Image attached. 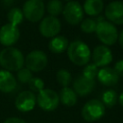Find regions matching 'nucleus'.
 <instances>
[{
    "label": "nucleus",
    "mask_w": 123,
    "mask_h": 123,
    "mask_svg": "<svg viewBox=\"0 0 123 123\" xmlns=\"http://www.w3.org/2000/svg\"><path fill=\"white\" fill-rule=\"evenodd\" d=\"M106 112V107L102 101L98 99H92L87 101L82 108L81 114L83 119L87 122H93L101 119Z\"/></svg>",
    "instance_id": "20e7f679"
},
{
    "label": "nucleus",
    "mask_w": 123,
    "mask_h": 123,
    "mask_svg": "<svg viewBox=\"0 0 123 123\" xmlns=\"http://www.w3.org/2000/svg\"><path fill=\"white\" fill-rule=\"evenodd\" d=\"M68 44V39L64 36H56L49 41L48 48L54 54H61L67 49Z\"/></svg>",
    "instance_id": "f3484780"
},
{
    "label": "nucleus",
    "mask_w": 123,
    "mask_h": 123,
    "mask_svg": "<svg viewBox=\"0 0 123 123\" xmlns=\"http://www.w3.org/2000/svg\"><path fill=\"white\" fill-rule=\"evenodd\" d=\"M3 4H5V6H10L11 4H12L14 2V0H1Z\"/></svg>",
    "instance_id": "7c9ffc66"
},
{
    "label": "nucleus",
    "mask_w": 123,
    "mask_h": 123,
    "mask_svg": "<svg viewBox=\"0 0 123 123\" xmlns=\"http://www.w3.org/2000/svg\"><path fill=\"white\" fill-rule=\"evenodd\" d=\"M37 104V96L31 90L21 91L15 98L14 105L16 110L21 112H28L34 110Z\"/></svg>",
    "instance_id": "9d476101"
},
{
    "label": "nucleus",
    "mask_w": 123,
    "mask_h": 123,
    "mask_svg": "<svg viewBox=\"0 0 123 123\" xmlns=\"http://www.w3.org/2000/svg\"><path fill=\"white\" fill-rule=\"evenodd\" d=\"M117 101H118V95L116 91L113 89L105 90L104 93L102 94V103L104 104L105 107L112 108L113 106H115Z\"/></svg>",
    "instance_id": "412c9836"
},
{
    "label": "nucleus",
    "mask_w": 123,
    "mask_h": 123,
    "mask_svg": "<svg viewBox=\"0 0 123 123\" xmlns=\"http://www.w3.org/2000/svg\"><path fill=\"white\" fill-rule=\"evenodd\" d=\"M69 61L78 66H85L91 58V51L86 43L82 40H74L68 44L66 49Z\"/></svg>",
    "instance_id": "f03ea898"
},
{
    "label": "nucleus",
    "mask_w": 123,
    "mask_h": 123,
    "mask_svg": "<svg viewBox=\"0 0 123 123\" xmlns=\"http://www.w3.org/2000/svg\"><path fill=\"white\" fill-rule=\"evenodd\" d=\"M56 78L58 83L63 87V86H68L72 81V76L71 73L66 70V69H59L57 74H56Z\"/></svg>",
    "instance_id": "5701e85b"
},
{
    "label": "nucleus",
    "mask_w": 123,
    "mask_h": 123,
    "mask_svg": "<svg viewBox=\"0 0 123 123\" xmlns=\"http://www.w3.org/2000/svg\"><path fill=\"white\" fill-rule=\"evenodd\" d=\"M24 60L22 52L15 47L9 46L0 51V65L10 72L21 69L24 65Z\"/></svg>",
    "instance_id": "f257e3e1"
},
{
    "label": "nucleus",
    "mask_w": 123,
    "mask_h": 123,
    "mask_svg": "<svg viewBox=\"0 0 123 123\" xmlns=\"http://www.w3.org/2000/svg\"><path fill=\"white\" fill-rule=\"evenodd\" d=\"M48 63V58L46 54L41 50L31 51L24 60V64L32 72L42 71Z\"/></svg>",
    "instance_id": "0eeeda50"
},
{
    "label": "nucleus",
    "mask_w": 123,
    "mask_h": 123,
    "mask_svg": "<svg viewBox=\"0 0 123 123\" xmlns=\"http://www.w3.org/2000/svg\"><path fill=\"white\" fill-rule=\"evenodd\" d=\"M29 88L32 92H39L44 88V82L38 77H33L28 83Z\"/></svg>",
    "instance_id": "bb28decb"
},
{
    "label": "nucleus",
    "mask_w": 123,
    "mask_h": 123,
    "mask_svg": "<svg viewBox=\"0 0 123 123\" xmlns=\"http://www.w3.org/2000/svg\"><path fill=\"white\" fill-rule=\"evenodd\" d=\"M65 1H71V0H65Z\"/></svg>",
    "instance_id": "473e14b6"
},
{
    "label": "nucleus",
    "mask_w": 123,
    "mask_h": 123,
    "mask_svg": "<svg viewBox=\"0 0 123 123\" xmlns=\"http://www.w3.org/2000/svg\"><path fill=\"white\" fill-rule=\"evenodd\" d=\"M37 103L38 107L45 111H52L56 110L60 104L59 94L50 88H43L37 92Z\"/></svg>",
    "instance_id": "423d86ee"
},
{
    "label": "nucleus",
    "mask_w": 123,
    "mask_h": 123,
    "mask_svg": "<svg viewBox=\"0 0 123 123\" xmlns=\"http://www.w3.org/2000/svg\"><path fill=\"white\" fill-rule=\"evenodd\" d=\"M95 87V80H89L83 75H79L73 81V90L79 96L88 95Z\"/></svg>",
    "instance_id": "4468645a"
},
{
    "label": "nucleus",
    "mask_w": 123,
    "mask_h": 123,
    "mask_svg": "<svg viewBox=\"0 0 123 123\" xmlns=\"http://www.w3.org/2000/svg\"><path fill=\"white\" fill-rule=\"evenodd\" d=\"M95 33L98 39L106 46L115 44L118 39V32L115 25L107 20L97 22Z\"/></svg>",
    "instance_id": "7ed1b4c3"
},
{
    "label": "nucleus",
    "mask_w": 123,
    "mask_h": 123,
    "mask_svg": "<svg viewBox=\"0 0 123 123\" xmlns=\"http://www.w3.org/2000/svg\"><path fill=\"white\" fill-rule=\"evenodd\" d=\"M115 72L118 74V76H122L123 77V60H120L118 61L115 64H114V68Z\"/></svg>",
    "instance_id": "cd10ccee"
},
{
    "label": "nucleus",
    "mask_w": 123,
    "mask_h": 123,
    "mask_svg": "<svg viewBox=\"0 0 123 123\" xmlns=\"http://www.w3.org/2000/svg\"><path fill=\"white\" fill-rule=\"evenodd\" d=\"M24 17L30 22H38L45 12V5L42 0H27L22 8Z\"/></svg>",
    "instance_id": "39448f33"
},
{
    "label": "nucleus",
    "mask_w": 123,
    "mask_h": 123,
    "mask_svg": "<svg viewBox=\"0 0 123 123\" xmlns=\"http://www.w3.org/2000/svg\"><path fill=\"white\" fill-rule=\"evenodd\" d=\"M118 41H119V45H120V47L123 49V30L120 32V34L118 35V39H117Z\"/></svg>",
    "instance_id": "c756f323"
},
{
    "label": "nucleus",
    "mask_w": 123,
    "mask_h": 123,
    "mask_svg": "<svg viewBox=\"0 0 123 123\" xmlns=\"http://www.w3.org/2000/svg\"><path fill=\"white\" fill-rule=\"evenodd\" d=\"M118 102H119V104L123 107V91L119 94V96H118Z\"/></svg>",
    "instance_id": "2f4dec72"
},
{
    "label": "nucleus",
    "mask_w": 123,
    "mask_h": 123,
    "mask_svg": "<svg viewBox=\"0 0 123 123\" xmlns=\"http://www.w3.org/2000/svg\"><path fill=\"white\" fill-rule=\"evenodd\" d=\"M20 32L17 26L7 23L0 28V43L4 46H12L17 42Z\"/></svg>",
    "instance_id": "9b49d317"
},
{
    "label": "nucleus",
    "mask_w": 123,
    "mask_h": 123,
    "mask_svg": "<svg viewBox=\"0 0 123 123\" xmlns=\"http://www.w3.org/2000/svg\"><path fill=\"white\" fill-rule=\"evenodd\" d=\"M92 61L97 67H105L112 62V53L106 45H98L92 51Z\"/></svg>",
    "instance_id": "ddd939ff"
},
{
    "label": "nucleus",
    "mask_w": 123,
    "mask_h": 123,
    "mask_svg": "<svg viewBox=\"0 0 123 123\" xmlns=\"http://www.w3.org/2000/svg\"><path fill=\"white\" fill-rule=\"evenodd\" d=\"M59 94L60 102H62V105L66 107H73L77 103V94L73 90V88H70L69 86H63Z\"/></svg>",
    "instance_id": "a211bd4d"
},
{
    "label": "nucleus",
    "mask_w": 123,
    "mask_h": 123,
    "mask_svg": "<svg viewBox=\"0 0 123 123\" xmlns=\"http://www.w3.org/2000/svg\"><path fill=\"white\" fill-rule=\"evenodd\" d=\"M17 85L16 78L12 72L2 69L0 70V91L9 93L15 89Z\"/></svg>",
    "instance_id": "dca6fc26"
},
{
    "label": "nucleus",
    "mask_w": 123,
    "mask_h": 123,
    "mask_svg": "<svg viewBox=\"0 0 123 123\" xmlns=\"http://www.w3.org/2000/svg\"><path fill=\"white\" fill-rule=\"evenodd\" d=\"M97 22L92 18H85L81 21V30L86 34H91L95 32Z\"/></svg>",
    "instance_id": "b1692460"
},
{
    "label": "nucleus",
    "mask_w": 123,
    "mask_h": 123,
    "mask_svg": "<svg viewBox=\"0 0 123 123\" xmlns=\"http://www.w3.org/2000/svg\"><path fill=\"white\" fill-rule=\"evenodd\" d=\"M62 15L65 21L70 25H77L84 19V10L77 1H68L63 6Z\"/></svg>",
    "instance_id": "6e6552de"
},
{
    "label": "nucleus",
    "mask_w": 123,
    "mask_h": 123,
    "mask_svg": "<svg viewBox=\"0 0 123 123\" xmlns=\"http://www.w3.org/2000/svg\"><path fill=\"white\" fill-rule=\"evenodd\" d=\"M98 70H99L98 67L94 63H87L85 65L82 75L89 80H95V78L97 77Z\"/></svg>",
    "instance_id": "393cba45"
},
{
    "label": "nucleus",
    "mask_w": 123,
    "mask_h": 123,
    "mask_svg": "<svg viewBox=\"0 0 123 123\" xmlns=\"http://www.w3.org/2000/svg\"><path fill=\"white\" fill-rule=\"evenodd\" d=\"M61 22L58 19V17L48 15L40 20L38 30L42 37L52 38L58 36V34L61 31Z\"/></svg>",
    "instance_id": "1a4fd4ad"
},
{
    "label": "nucleus",
    "mask_w": 123,
    "mask_h": 123,
    "mask_svg": "<svg viewBox=\"0 0 123 123\" xmlns=\"http://www.w3.org/2000/svg\"><path fill=\"white\" fill-rule=\"evenodd\" d=\"M3 123H27V122L19 117H9Z\"/></svg>",
    "instance_id": "c85d7f7f"
},
{
    "label": "nucleus",
    "mask_w": 123,
    "mask_h": 123,
    "mask_svg": "<svg viewBox=\"0 0 123 123\" xmlns=\"http://www.w3.org/2000/svg\"><path fill=\"white\" fill-rule=\"evenodd\" d=\"M98 81L106 86H115L119 81V76L115 72V70L111 67L105 66L98 70L97 77Z\"/></svg>",
    "instance_id": "2eb2a0df"
},
{
    "label": "nucleus",
    "mask_w": 123,
    "mask_h": 123,
    "mask_svg": "<svg viewBox=\"0 0 123 123\" xmlns=\"http://www.w3.org/2000/svg\"><path fill=\"white\" fill-rule=\"evenodd\" d=\"M16 78L21 84H28L29 81L33 78V72L30 71L27 67H22L17 71Z\"/></svg>",
    "instance_id": "a878e982"
},
{
    "label": "nucleus",
    "mask_w": 123,
    "mask_h": 123,
    "mask_svg": "<svg viewBox=\"0 0 123 123\" xmlns=\"http://www.w3.org/2000/svg\"><path fill=\"white\" fill-rule=\"evenodd\" d=\"M104 9L103 0H86L83 6L84 12L90 16H98Z\"/></svg>",
    "instance_id": "6ab92c4d"
},
{
    "label": "nucleus",
    "mask_w": 123,
    "mask_h": 123,
    "mask_svg": "<svg viewBox=\"0 0 123 123\" xmlns=\"http://www.w3.org/2000/svg\"><path fill=\"white\" fill-rule=\"evenodd\" d=\"M7 18H8L9 23L14 26H18L19 24L22 23L23 18H24L22 10L19 8H12L7 14Z\"/></svg>",
    "instance_id": "aec40b11"
},
{
    "label": "nucleus",
    "mask_w": 123,
    "mask_h": 123,
    "mask_svg": "<svg viewBox=\"0 0 123 123\" xmlns=\"http://www.w3.org/2000/svg\"><path fill=\"white\" fill-rule=\"evenodd\" d=\"M105 16L112 24H123V1L110 2L105 8Z\"/></svg>",
    "instance_id": "f8f14e48"
},
{
    "label": "nucleus",
    "mask_w": 123,
    "mask_h": 123,
    "mask_svg": "<svg viewBox=\"0 0 123 123\" xmlns=\"http://www.w3.org/2000/svg\"><path fill=\"white\" fill-rule=\"evenodd\" d=\"M46 10L48 13L52 16H58L62 12L63 10V5L61 0H50L47 3Z\"/></svg>",
    "instance_id": "4be33fe9"
}]
</instances>
